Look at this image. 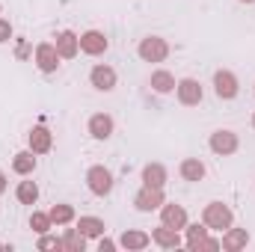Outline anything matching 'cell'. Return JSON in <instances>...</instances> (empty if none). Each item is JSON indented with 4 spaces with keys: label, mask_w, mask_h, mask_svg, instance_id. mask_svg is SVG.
Wrapping results in <instances>:
<instances>
[{
    "label": "cell",
    "mask_w": 255,
    "mask_h": 252,
    "mask_svg": "<svg viewBox=\"0 0 255 252\" xmlns=\"http://www.w3.org/2000/svg\"><path fill=\"white\" fill-rule=\"evenodd\" d=\"M202 223L208 226V232H226L229 226H235V214L226 202H208L202 211Z\"/></svg>",
    "instance_id": "cell-1"
},
{
    "label": "cell",
    "mask_w": 255,
    "mask_h": 252,
    "mask_svg": "<svg viewBox=\"0 0 255 252\" xmlns=\"http://www.w3.org/2000/svg\"><path fill=\"white\" fill-rule=\"evenodd\" d=\"M86 187H89L92 196H98V199L110 196V193H113V172H110L104 163L89 166V169H86Z\"/></svg>",
    "instance_id": "cell-2"
},
{
    "label": "cell",
    "mask_w": 255,
    "mask_h": 252,
    "mask_svg": "<svg viewBox=\"0 0 255 252\" xmlns=\"http://www.w3.org/2000/svg\"><path fill=\"white\" fill-rule=\"evenodd\" d=\"M136 54L142 63H163L169 57V42L163 36H145V39H139Z\"/></svg>",
    "instance_id": "cell-3"
},
{
    "label": "cell",
    "mask_w": 255,
    "mask_h": 252,
    "mask_svg": "<svg viewBox=\"0 0 255 252\" xmlns=\"http://www.w3.org/2000/svg\"><path fill=\"white\" fill-rule=\"evenodd\" d=\"M214 92H217V98H220V101H232V98H238L241 83H238L235 71H229V68L214 71Z\"/></svg>",
    "instance_id": "cell-4"
},
{
    "label": "cell",
    "mask_w": 255,
    "mask_h": 252,
    "mask_svg": "<svg viewBox=\"0 0 255 252\" xmlns=\"http://www.w3.org/2000/svg\"><path fill=\"white\" fill-rule=\"evenodd\" d=\"M208 145H211V151H214V154H220V157H229V154H235V151H238L241 139H238V133H235V130H229V127H220V130H214V133H211Z\"/></svg>",
    "instance_id": "cell-5"
},
{
    "label": "cell",
    "mask_w": 255,
    "mask_h": 252,
    "mask_svg": "<svg viewBox=\"0 0 255 252\" xmlns=\"http://www.w3.org/2000/svg\"><path fill=\"white\" fill-rule=\"evenodd\" d=\"M166 202V196H163V187H142L136 190V196H133V208L136 211H142V214H151V211H160V205Z\"/></svg>",
    "instance_id": "cell-6"
},
{
    "label": "cell",
    "mask_w": 255,
    "mask_h": 252,
    "mask_svg": "<svg viewBox=\"0 0 255 252\" xmlns=\"http://www.w3.org/2000/svg\"><path fill=\"white\" fill-rule=\"evenodd\" d=\"M60 51H57V45L54 42H39L36 45V65H39V71H45V74H54L57 68H60Z\"/></svg>",
    "instance_id": "cell-7"
},
{
    "label": "cell",
    "mask_w": 255,
    "mask_h": 252,
    "mask_svg": "<svg viewBox=\"0 0 255 252\" xmlns=\"http://www.w3.org/2000/svg\"><path fill=\"white\" fill-rule=\"evenodd\" d=\"M116 68L113 65H107V63H98V65H92V71H89V83L98 89V92H113L116 89Z\"/></svg>",
    "instance_id": "cell-8"
},
{
    "label": "cell",
    "mask_w": 255,
    "mask_h": 252,
    "mask_svg": "<svg viewBox=\"0 0 255 252\" xmlns=\"http://www.w3.org/2000/svg\"><path fill=\"white\" fill-rule=\"evenodd\" d=\"M175 95H178V101L184 104V107H196V104H202V83L196 80V77H184V80H178L175 83Z\"/></svg>",
    "instance_id": "cell-9"
},
{
    "label": "cell",
    "mask_w": 255,
    "mask_h": 252,
    "mask_svg": "<svg viewBox=\"0 0 255 252\" xmlns=\"http://www.w3.org/2000/svg\"><path fill=\"white\" fill-rule=\"evenodd\" d=\"M160 223L169 226V229H175V232H181L190 220H187L184 205H178V202H163V205H160Z\"/></svg>",
    "instance_id": "cell-10"
},
{
    "label": "cell",
    "mask_w": 255,
    "mask_h": 252,
    "mask_svg": "<svg viewBox=\"0 0 255 252\" xmlns=\"http://www.w3.org/2000/svg\"><path fill=\"white\" fill-rule=\"evenodd\" d=\"M113 127L116 125H113V116H110V113H92L89 122H86L89 136H92V139H101V142L113 136Z\"/></svg>",
    "instance_id": "cell-11"
},
{
    "label": "cell",
    "mask_w": 255,
    "mask_h": 252,
    "mask_svg": "<svg viewBox=\"0 0 255 252\" xmlns=\"http://www.w3.org/2000/svg\"><path fill=\"white\" fill-rule=\"evenodd\" d=\"M107 48H110V42H107V36H104L101 30H86V33H80V51H83V54L101 57Z\"/></svg>",
    "instance_id": "cell-12"
},
{
    "label": "cell",
    "mask_w": 255,
    "mask_h": 252,
    "mask_svg": "<svg viewBox=\"0 0 255 252\" xmlns=\"http://www.w3.org/2000/svg\"><path fill=\"white\" fill-rule=\"evenodd\" d=\"M27 142H30V151H33V154H48L51 145H54V133L45 125H36L27 133Z\"/></svg>",
    "instance_id": "cell-13"
},
{
    "label": "cell",
    "mask_w": 255,
    "mask_h": 252,
    "mask_svg": "<svg viewBox=\"0 0 255 252\" xmlns=\"http://www.w3.org/2000/svg\"><path fill=\"white\" fill-rule=\"evenodd\" d=\"M54 39H57L54 45H57V51H60L63 60H74V57L80 54V36H77V33H71V30H60Z\"/></svg>",
    "instance_id": "cell-14"
},
{
    "label": "cell",
    "mask_w": 255,
    "mask_h": 252,
    "mask_svg": "<svg viewBox=\"0 0 255 252\" xmlns=\"http://www.w3.org/2000/svg\"><path fill=\"white\" fill-rule=\"evenodd\" d=\"M247 244H250V232L247 229H235V226H229L223 232V241H220V247L226 252H241L247 250Z\"/></svg>",
    "instance_id": "cell-15"
},
{
    "label": "cell",
    "mask_w": 255,
    "mask_h": 252,
    "mask_svg": "<svg viewBox=\"0 0 255 252\" xmlns=\"http://www.w3.org/2000/svg\"><path fill=\"white\" fill-rule=\"evenodd\" d=\"M151 244H157L160 250H178L181 247V235L175 232V229H169V226H157V229H151Z\"/></svg>",
    "instance_id": "cell-16"
},
{
    "label": "cell",
    "mask_w": 255,
    "mask_h": 252,
    "mask_svg": "<svg viewBox=\"0 0 255 252\" xmlns=\"http://www.w3.org/2000/svg\"><path fill=\"white\" fill-rule=\"evenodd\" d=\"M175 74L172 71H166V68H157V71H151V77H148V86L157 92V95H169V92H175Z\"/></svg>",
    "instance_id": "cell-17"
},
{
    "label": "cell",
    "mask_w": 255,
    "mask_h": 252,
    "mask_svg": "<svg viewBox=\"0 0 255 252\" xmlns=\"http://www.w3.org/2000/svg\"><path fill=\"white\" fill-rule=\"evenodd\" d=\"M148 244H151V235H145L139 229H128V232H122V238H119V247H125L128 252H139V250H145Z\"/></svg>",
    "instance_id": "cell-18"
},
{
    "label": "cell",
    "mask_w": 255,
    "mask_h": 252,
    "mask_svg": "<svg viewBox=\"0 0 255 252\" xmlns=\"http://www.w3.org/2000/svg\"><path fill=\"white\" fill-rule=\"evenodd\" d=\"M142 184L145 187H166V166L163 163H145L142 166Z\"/></svg>",
    "instance_id": "cell-19"
},
{
    "label": "cell",
    "mask_w": 255,
    "mask_h": 252,
    "mask_svg": "<svg viewBox=\"0 0 255 252\" xmlns=\"http://www.w3.org/2000/svg\"><path fill=\"white\" fill-rule=\"evenodd\" d=\"M77 232L89 241V238H101V235H107V223L101 220V217H80L77 220Z\"/></svg>",
    "instance_id": "cell-20"
},
{
    "label": "cell",
    "mask_w": 255,
    "mask_h": 252,
    "mask_svg": "<svg viewBox=\"0 0 255 252\" xmlns=\"http://www.w3.org/2000/svg\"><path fill=\"white\" fill-rule=\"evenodd\" d=\"M178 175H181L184 181H202V178H205V163H202L199 157H184V160L178 163Z\"/></svg>",
    "instance_id": "cell-21"
},
{
    "label": "cell",
    "mask_w": 255,
    "mask_h": 252,
    "mask_svg": "<svg viewBox=\"0 0 255 252\" xmlns=\"http://www.w3.org/2000/svg\"><path fill=\"white\" fill-rule=\"evenodd\" d=\"M12 169H15L18 175H24V178L33 175V172H36V154H33L30 148H27V151H18V154L12 157Z\"/></svg>",
    "instance_id": "cell-22"
},
{
    "label": "cell",
    "mask_w": 255,
    "mask_h": 252,
    "mask_svg": "<svg viewBox=\"0 0 255 252\" xmlns=\"http://www.w3.org/2000/svg\"><path fill=\"white\" fill-rule=\"evenodd\" d=\"M15 199H18L21 205H36V202H39V184H36V181H21V184L15 187Z\"/></svg>",
    "instance_id": "cell-23"
},
{
    "label": "cell",
    "mask_w": 255,
    "mask_h": 252,
    "mask_svg": "<svg viewBox=\"0 0 255 252\" xmlns=\"http://www.w3.org/2000/svg\"><path fill=\"white\" fill-rule=\"evenodd\" d=\"M48 217H51L54 226H68V223L74 220V208H71L68 202H57V205L48 211Z\"/></svg>",
    "instance_id": "cell-24"
},
{
    "label": "cell",
    "mask_w": 255,
    "mask_h": 252,
    "mask_svg": "<svg viewBox=\"0 0 255 252\" xmlns=\"http://www.w3.org/2000/svg\"><path fill=\"white\" fill-rule=\"evenodd\" d=\"M184 232H187V250L199 252L202 241L208 238V226H205V223H202V226H199V223H193V226L187 223V226H184Z\"/></svg>",
    "instance_id": "cell-25"
},
{
    "label": "cell",
    "mask_w": 255,
    "mask_h": 252,
    "mask_svg": "<svg viewBox=\"0 0 255 252\" xmlns=\"http://www.w3.org/2000/svg\"><path fill=\"white\" fill-rule=\"evenodd\" d=\"M86 250V238L77 229H65L63 232V252H83Z\"/></svg>",
    "instance_id": "cell-26"
},
{
    "label": "cell",
    "mask_w": 255,
    "mask_h": 252,
    "mask_svg": "<svg viewBox=\"0 0 255 252\" xmlns=\"http://www.w3.org/2000/svg\"><path fill=\"white\" fill-rule=\"evenodd\" d=\"M30 229H33L36 235H45V232L54 229V223H51V217H48L45 211H33V214H30Z\"/></svg>",
    "instance_id": "cell-27"
},
{
    "label": "cell",
    "mask_w": 255,
    "mask_h": 252,
    "mask_svg": "<svg viewBox=\"0 0 255 252\" xmlns=\"http://www.w3.org/2000/svg\"><path fill=\"white\" fill-rule=\"evenodd\" d=\"M42 252H48V250H63V238H54V235H39V244H36Z\"/></svg>",
    "instance_id": "cell-28"
},
{
    "label": "cell",
    "mask_w": 255,
    "mask_h": 252,
    "mask_svg": "<svg viewBox=\"0 0 255 252\" xmlns=\"http://www.w3.org/2000/svg\"><path fill=\"white\" fill-rule=\"evenodd\" d=\"M9 39H12V24H9V18H0V45Z\"/></svg>",
    "instance_id": "cell-29"
},
{
    "label": "cell",
    "mask_w": 255,
    "mask_h": 252,
    "mask_svg": "<svg viewBox=\"0 0 255 252\" xmlns=\"http://www.w3.org/2000/svg\"><path fill=\"white\" fill-rule=\"evenodd\" d=\"M214 250H220V241L217 238H205L202 247H199V252H214Z\"/></svg>",
    "instance_id": "cell-30"
},
{
    "label": "cell",
    "mask_w": 255,
    "mask_h": 252,
    "mask_svg": "<svg viewBox=\"0 0 255 252\" xmlns=\"http://www.w3.org/2000/svg\"><path fill=\"white\" fill-rule=\"evenodd\" d=\"M116 247H119L116 241H110V238H104V235H101V244H98V252H116Z\"/></svg>",
    "instance_id": "cell-31"
},
{
    "label": "cell",
    "mask_w": 255,
    "mask_h": 252,
    "mask_svg": "<svg viewBox=\"0 0 255 252\" xmlns=\"http://www.w3.org/2000/svg\"><path fill=\"white\" fill-rule=\"evenodd\" d=\"M6 193V172H0V196Z\"/></svg>",
    "instance_id": "cell-32"
},
{
    "label": "cell",
    "mask_w": 255,
    "mask_h": 252,
    "mask_svg": "<svg viewBox=\"0 0 255 252\" xmlns=\"http://www.w3.org/2000/svg\"><path fill=\"white\" fill-rule=\"evenodd\" d=\"M241 3H255V0H241Z\"/></svg>",
    "instance_id": "cell-33"
},
{
    "label": "cell",
    "mask_w": 255,
    "mask_h": 252,
    "mask_svg": "<svg viewBox=\"0 0 255 252\" xmlns=\"http://www.w3.org/2000/svg\"><path fill=\"white\" fill-rule=\"evenodd\" d=\"M253 127H255V113H253Z\"/></svg>",
    "instance_id": "cell-34"
},
{
    "label": "cell",
    "mask_w": 255,
    "mask_h": 252,
    "mask_svg": "<svg viewBox=\"0 0 255 252\" xmlns=\"http://www.w3.org/2000/svg\"><path fill=\"white\" fill-rule=\"evenodd\" d=\"M0 250H3V244H0Z\"/></svg>",
    "instance_id": "cell-35"
},
{
    "label": "cell",
    "mask_w": 255,
    "mask_h": 252,
    "mask_svg": "<svg viewBox=\"0 0 255 252\" xmlns=\"http://www.w3.org/2000/svg\"><path fill=\"white\" fill-rule=\"evenodd\" d=\"M0 12H3V6H0Z\"/></svg>",
    "instance_id": "cell-36"
}]
</instances>
